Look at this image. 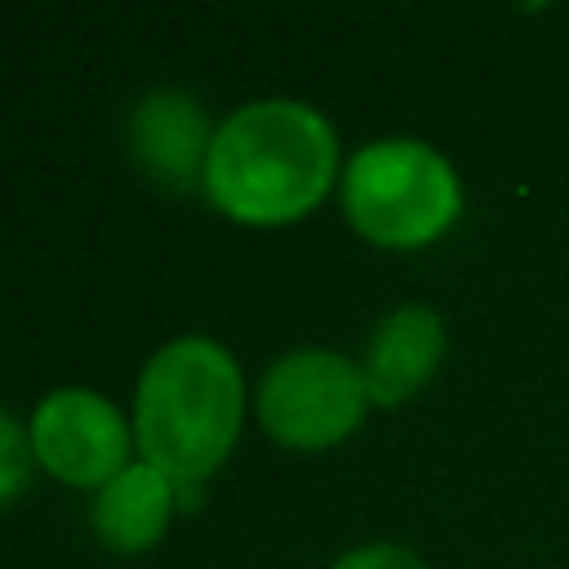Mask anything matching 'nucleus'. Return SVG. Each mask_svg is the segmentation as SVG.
<instances>
[{"mask_svg":"<svg viewBox=\"0 0 569 569\" xmlns=\"http://www.w3.org/2000/svg\"><path fill=\"white\" fill-rule=\"evenodd\" d=\"M338 178V133L320 107L298 98H258L236 107L204 160L200 191L218 213L244 227L307 218Z\"/></svg>","mask_w":569,"mask_h":569,"instance_id":"1","label":"nucleus"},{"mask_svg":"<svg viewBox=\"0 0 569 569\" xmlns=\"http://www.w3.org/2000/svg\"><path fill=\"white\" fill-rule=\"evenodd\" d=\"M240 422L244 373L222 342L182 333L142 365L133 391V445L142 462L173 480L178 498H191L200 480L227 462Z\"/></svg>","mask_w":569,"mask_h":569,"instance_id":"2","label":"nucleus"},{"mask_svg":"<svg viewBox=\"0 0 569 569\" xmlns=\"http://www.w3.org/2000/svg\"><path fill=\"white\" fill-rule=\"evenodd\" d=\"M462 209L453 164L418 138L365 142L342 164V213L382 249H422L440 240Z\"/></svg>","mask_w":569,"mask_h":569,"instance_id":"3","label":"nucleus"},{"mask_svg":"<svg viewBox=\"0 0 569 569\" xmlns=\"http://www.w3.org/2000/svg\"><path fill=\"white\" fill-rule=\"evenodd\" d=\"M258 427L284 449H329L347 440L365 409L369 391L360 365L333 347H293L267 365L253 391Z\"/></svg>","mask_w":569,"mask_h":569,"instance_id":"4","label":"nucleus"},{"mask_svg":"<svg viewBox=\"0 0 569 569\" xmlns=\"http://www.w3.org/2000/svg\"><path fill=\"white\" fill-rule=\"evenodd\" d=\"M27 431L36 462L62 485L102 489L129 467L133 422H124V413L93 387H53L36 405Z\"/></svg>","mask_w":569,"mask_h":569,"instance_id":"5","label":"nucleus"},{"mask_svg":"<svg viewBox=\"0 0 569 569\" xmlns=\"http://www.w3.org/2000/svg\"><path fill=\"white\" fill-rule=\"evenodd\" d=\"M213 129L204 107L187 89H151L133 102L124 120V142L138 169H147L164 187H200L204 160L213 147Z\"/></svg>","mask_w":569,"mask_h":569,"instance_id":"6","label":"nucleus"},{"mask_svg":"<svg viewBox=\"0 0 569 569\" xmlns=\"http://www.w3.org/2000/svg\"><path fill=\"white\" fill-rule=\"evenodd\" d=\"M440 360H445V320L427 302H400L373 325L365 356L356 365L369 405L391 409L405 405L413 391H422V382H431Z\"/></svg>","mask_w":569,"mask_h":569,"instance_id":"7","label":"nucleus"},{"mask_svg":"<svg viewBox=\"0 0 569 569\" xmlns=\"http://www.w3.org/2000/svg\"><path fill=\"white\" fill-rule=\"evenodd\" d=\"M173 507H178L173 480L138 458L93 493L89 525H93V533L107 551L138 556V551L160 542V533L173 520Z\"/></svg>","mask_w":569,"mask_h":569,"instance_id":"8","label":"nucleus"},{"mask_svg":"<svg viewBox=\"0 0 569 569\" xmlns=\"http://www.w3.org/2000/svg\"><path fill=\"white\" fill-rule=\"evenodd\" d=\"M31 467H36L31 431H27L9 409H0V507L13 502V498L27 489Z\"/></svg>","mask_w":569,"mask_h":569,"instance_id":"9","label":"nucleus"},{"mask_svg":"<svg viewBox=\"0 0 569 569\" xmlns=\"http://www.w3.org/2000/svg\"><path fill=\"white\" fill-rule=\"evenodd\" d=\"M329 569H427V565L418 551H409L400 542H365V547L342 551Z\"/></svg>","mask_w":569,"mask_h":569,"instance_id":"10","label":"nucleus"}]
</instances>
